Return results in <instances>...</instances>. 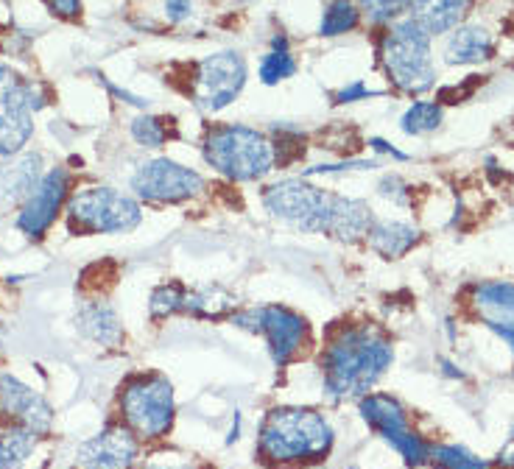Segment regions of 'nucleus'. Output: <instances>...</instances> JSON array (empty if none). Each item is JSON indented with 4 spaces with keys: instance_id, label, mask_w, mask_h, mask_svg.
Segmentation results:
<instances>
[{
    "instance_id": "nucleus-1",
    "label": "nucleus",
    "mask_w": 514,
    "mask_h": 469,
    "mask_svg": "<svg viewBox=\"0 0 514 469\" xmlns=\"http://www.w3.org/2000/svg\"><path fill=\"white\" fill-rule=\"evenodd\" d=\"M392 344L372 327H341L322 352L325 391L333 400L366 397L392 366Z\"/></svg>"
},
{
    "instance_id": "nucleus-2",
    "label": "nucleus",
    "mask_w": 514,
    "mask_h": 469,
    "mask_svg": "<svg viewBox=\"0 0 514 469\" xmlns=\"http://www.w3.org/2000/svg\"><path fill=\"white\" fill-rule=\"evenodd\" d=\"M333 447V428L313 408H274L263 419L257 453L266 464H316Z\"/></svg>"
},
{
    "instance_id": "nucleus-3",
    "label": "nucleus",
    "mask_w": 514,
    "mask_h": 469,
    "mask_svg": "<svg viewBox=\"0 0 514 469\" xmlns=\"http://www.w3.org/2000/svg\"><path fill=\"white\" fill-rule=\"evenodd\" d=\"M204 160L232 182H257L274 168V146L266 134L241 123H224L204 137Z\"/></svg>"
},
{
    "instance_id": "nucleus-4",
    "label": "nucleus",
    "mask_w": 514,
    "mask_h": 469,
    "mask_svg": "<svg viewBox=\"0 0 514 469\" xmlns=\"http://www.w3.org/2000/svg\"><path fill=\"white\" fill-rule=\"evenodd\" d=\"M380 62L392 84L406 95H422L436 84V67L431 59V34H425L411 17L397 20L380 37Z\"/></svg>"
},
{
    "instance_id": "nucleus-5",
    "label": "nucleus",
    "mask_w": 514,
    "mask_h": 469,
    "mask_svg": "<svg viewBox=\"0 0 514 469\" xmlns=\"http://www.w3.org/2000/svg\"><path fill=\"white\" fill-rule=\"evenodd\" d=\"M339 193H327L305 179H283L263 190V204L277 221L299 232L327 235Z\"/></svg>"
},
{
    "instance_id": "nucleus-6",
    "label": "nucleus",
    "mask_w": 514,
    "mask_h": 469,
    "mask_svg": "<svg viewBox=\"0 0 514 469\" xmlns=\"http://www.w3.org/2000/svg\"><path fill=\"white\" fill-rule=\"evenodd\" d=\"M140 221H143V210L137 199L115 188L79 190L68 201V224L73 232H87V235L129 232Z\"/></svg>"
},
{
    "instance_id": "nucleus-7",
    "label": "nucleus",
    "mask_w": 514,
    "mask_h": 469,
    "mask_svg": "<svg viewBox=\"0 0 514 469\" xmlns=\"http://www.w3.org/2000/svg\"><path fill=\"white\" fill-rule=\"evenodd\" d=\"M232 324L249 330V333L263 335L274 363L283 369L288 363L302 355V349L311 341V327L305 316H299L283 305H263V308H249L241 313H232Z\"/></svg>"
},
{
    "instance_id": "nucleus-8",
    "label": "nucleus",
    "mask_w": 514,
    "mask_h": 469,
    "mask_svg": "<svg viewBox=\"0 0 514 469\" xmlns=\"http://www.w3.org/2000/svg\"><path fill=\"white\" fill-rule=\"evenodd\" d=\"M123 419L140 439H160L174 425V386L163 375L135 377L121 397Z\"/></svg>"
},
{
    "instance_id": "nucleus-9",
    "label": "nucleus",
    "mask_w": 514,
    "mask_h": 469,
    "mask_svg": "<svg viewBox=\"0 0 514 469\" xmlns=\"http://www.w3.org/2000/svg\"><path fill=\"white\" fill-rule=\"evenodd\" d=\"M45 107L37 87L0 65V157H14L34 134V112Z\"/></svg>"
},
{
    "instance_id": "nucleus-10",
    "label": "nucleus",
    "mask_w": 514,
    "mask_h": 469,
    "mask_svg": "<svg viewBox=\"0 0 514 469\" xmlns=\"http://www.w3.org/2000/svg\"><path fill=\"white\" fill-rule=\"evenodd\" d=\"M246 84L244 56L235 51H221L202 59L193 70L190 95L202 112H221L241 95Z\"/></svg>"
},
{
    "instance_id": "nucleus-11",
    "label": "nucleus",
    "mask_w": 514,
    "mask_h": 469,
    "mask_svg": "<svg viewBox=\"0 0 514 469\" xmlns=\"http://www.w3.org/2000/svg\"><path fill=\"white\" fill-rule=\"evenodd\" d=\"M361 416H364L369 428L392 444L408 467H422V464L431 461V447L411 430L406 408L394 397H389V394H366V397H361Z\"/></svg>"
},
{
    "instance_id": "nucleus-12",
    "label": "nucleus",
    "mask_w": 514,
    "mask_h": 469,
    "mask_svg": "<svg viewBox=\"0 0 514 469\" xmlns=\"http://www.w3.org/2000/svg\"><path fill=\"white\" fill-rule=\"evenodd\" d=\"M202 188L204 179L199 171L168 157L143 162L132 174L135 196L151 204H179V201L193 199Z\"/></svg>"
},
{
    "instance_id": "nucleus-13",
    "label": "nucleus",
    "mask_w": 514,
    "mask_h": 469,
    "mask_svg": "<svg viewBox=\"0 0 514 469\" xmlns=\"http://www.w3.org/2000/svg\"><path fill=\"white\" fill-rule=\"evenodd\" d=\"M238 305V299L227 294L224 288H196L188 291L179 282H168L154 288L149 310L154 319H168V316H193V319H224L230 316Z\"/></svg>"
},
{
    "instance_id": "nucleus-14",
    "label": "nucleus",
    "mask_w": 514,
    "mask_h": 469,
    "mask_svg": "<svg viewBox=\"0 0 514 469\" xmlns=\"http://www.w3.org/2000/svg\"><path fill=\"white\" fill-rule=\"evenodd\" d=\"M70 176L65 168H51L42 176L34 193L23 201V210L17 215V229L26 232L28 238H42V232L56 221L59 207L68 199Z\"/></svg>"
},
{
    "instance_id": "nucleus-15",
    "label": "nucleus",
    "mask_w": 514,
    "mask_h": 469,
    "mask_svg": "<svg viewBox=\"0 0 514 469\" xmlns=\"http://www.w3.org/2000/svg\"><path fill=\"white\" fill-rule=\"evenodd\" d=\"M137 458L135 433L129 428L109 425L98 436L79 444L76 461L84 469H132Z\"/></svg>"
},
{
    "instance_id": "nucleus-16",
    "label": "nucleus",
    "mask_w": 514,
    "mask_h": 469,
    "mask_svg": "<svg viewBox=\"0 0 514 469\" xmlns=\"http://www.w3.org/2000/svg\"><path fill=\"white\" fill-rule=\"evenodd\" d=\"M470 305H473L475 316L487 324L492 333L501 335L514 352V282H478L473 285Z\"/></svg>"
},
{
    "instance_id": "nucleus-17",
    "label": "nucleus",
    "mask_w": 514,
    "mask_h": 469,
    "mask_svg": "<svg viewBox=\"0 0 514 469\" xmlns=\"http://www.w3.org/2000/svg\"><path fill=\"white\" fill-rule=\"evenodd\" d=\"M0 411L14 419L20 428L34 430L37 436L48 433L54 422V411L45 397L12 375H0Z\"/></svg>"
},
{
    "instance_id": "nucleus-18",
    "label": "nucleus",
    "mask_w": 514,
    "mask_h": 469,
    "mask_svg": "<svg viewBox=\"0 0 514 469\" xmlns=\"http://www.w3.org/2000/svg\"><path fill=\"white\" fill-rule=\"evenodd\" d=\"M42 176L40 154H14L12 160L0 162V204L26 201Z\"/></svg>"
},
{
    "instance_id": "nucleus-19",
    "label": "nucleus",
    "mask_w": 514,
    "mask_h": 469,
    "mask_svg": "<svg viewBox=\"0 0 514 469\" xmlns=\"http://www.w3.org/2000/svg\"><path fill=\"white\" fill-rule=\"evenodd\" d=\"M76 327L84 338H90L101 347H121L123 324L118 319L115 308L104 299H84L76 310Z\"/></svg>"
},
{
    "instance_id": "nucleus-20",
    "label": "nucleus",
    "mask_w": 514,
    "mask_h": 469,
    "mask_svg": "<svg viewBox=\"0 0 514 469\" xmlns=\"http://www.w3.org/2000/svg\"><path fill=\"white\" fill-rule=\"evenodd\" d=\"M470 3L473 0H408V17L425 34L439 37L461 26V20L470 12Z\"/></svg>"
},
{
    "instance_id": "nucleus-21",
    "label": "nucleus",
    "mask_w": 514,
    "mask_h": 469,
    "mask_svg": "<svg viewBox=\"0 0 514 469\" xmlns=\"http://www.w3.org/2000/svg\"><path fill=\"white\" fill-rule=\"evenodd\" d=\"M369 249L383 260H400L420 243V229L406 221H392V218H375L366 232Z\"/></svg>"
},
{
    "instance_id": "nucleus-22",
    "label": "nucleus",
    "mask_w": 514,
    "mask_h": 469,
    "mask_svg": "<svg viewBox=\"0 0 514 469\" xmlns=\"http://www.w3.org/2000/svg\"><path fill=\"white\" fill-rule=\"evenodd\" d=\"M495 54V40L487 28L459 26L445 45L447 65H481Z\"/></svg>"
},
{
    "instance_id": "nucleus-23",
    "label": "nucleus",
    "mask_w": 514,
    "mask_h": 469,
    "mask_svg": "<svg viewBox=\"0 0 514 469\" xmlns=\"http://www.w3.org/2000/svg\"><path fill=\"white\" fill-rule=\"evenodd\" d=\"M37 447V433L28 428H12L0 433V469H20Z\"/></svg>"
},
{
    "instance_id": "nucleus-24",
    "label": "nucleus",
    "mask_w": 514,
    "mask_h": 469,
    "mask_svg": "<svg viewBox=\"0 0 514 469\" xmlns=\"http://www.w3.org/2000/svg\"><path fill=\"white\" fill-rule=\"evenodd\" d=\"M294 73H297V59L291 56L288 40L280 34V37L271 40V51L260 62V81L271 87V84H280V81L291 79Z\"/></svg>"
},
{
    "instance_id": "nucleus-25",
    "label": "nucleus",
    "mask_w": 514,
    "mask_h": 469,
    "mask_svg": "<svg viewBox=\"0 0 514 469\" xmlns=\"http://www.w3.org/2000/svg\"><path fill=\"white\" fill-rule=\"evenodd\" d=\"M442 126V104L436 101H414L400 118V129L414 137L436 132Z\"/></svg>"
},
{
    "instance_id": "nucleus-26",
    "label": "nucleus",
    "mask_w": 514,
    "mask_h": 469,
    "mask_svg": "<svg viewBox=\"0 0 514 469\" xmlns=\"http://www.w3.org/2000/svg\"><path fill=\"white\" fill-rule=\"evenodd\" d=\"M358 20H361V9L352 0H330L325 6V14H322L319 34L322 37H341V34H347L358 26Z\"/></svg>"
},
{
    "instance_id": "nucleus-27",
    "label": "nucleus",
    "mask_w": 514,
    "mask_h": 469,
    "mask_svg": "<svg viewBox=\"0 0 514 469\" xmlns=\"http://www.w3.org/2000/svg\"><path fill=\"white\" fill-rule=\"evenodd\" d=\"M431 458L436 469H487L484 458H478L467 447H459V444L431 447Z\"/></svg>"
},
{
    "instance_id": "nucleus-28",
    "label": "nucleus",
    "mask_w": 514,
    "mask_h": 469,
    "mask_svg": "<svg viewBox=\"0 0 514 469\" xmlns=\"http://www.w3.org/2000/svg\"><path fill=\"white\" fill-rule=\"evenodd\" d=\"M171 121L154 118V115H140L132 121V137L137 146L143 148H163L165 140L171 137Z\"/></svg>"
},
{
    "instance_id": "nucleus-29",
    "label": "nucleus",
    "mask_w": 514,
    "mask_h": 469,
    "mask_svg": "<svg viewBox=\"0 0 514 469\" xmlns=\"http://www.w3.org/2000/svg\"><path fill=\"white\" fill-rule=\"evenodd\" d=\"M403 12H408V0H361V14L375 26H392Z\"/></svg>"
},
{
    "instance_id": "nucleus-30",
    "label": "nucleus",
    "mask_w": 514,
    "mask_h": 469,
    "mask_svg": "<svg viewBox=\"0 0 514 469\" xmlns=\"http://www.w3.org/2000/svg\"><path fill=\"white\" fill-rule=\"evenodd\" d=\"M378 190L383 199L394 201V204H408V199H411V188H408V182H403L397 174L383 176Z\"/></svg>"
},
{
    "instance_id": "nucleus-31",
    "label": "nucleus",
    "mask_w": 514,
    "mask_h": 469,
    "mask_svg": "<svg viewBox=\"0 0 514 469\" xmlns=\"http://www.w3.org/2000/svg\"><path fill=\"white\" fill-rule=\"evenodd\" d=\"M383 95L380 90H369L364 81H352L347 87H341L339 93H336V104H355V101H364V98H378Z\"/></svg>"
},
{
    "instance_id": "nucleus-32",
    "label": "nucleus",
    "mask_w": 514,
    "mask_h": 469,
    "mask_svg": "<svg viewBox=\"0 0 514 469\" xmlns=\"http://www.w3.org/2000/svg\"><path fill=\"white\" fill-rule=\"evenodd\" d=\"M165 14L171 23H185L193 14V3L190 0H165Z\"/></svg>"
},
{
    "instance_id": "nucleus-33",
    "label": "nucleus",
    "mask_w": 514,
    "mask_h": 469,
    "mask_svg": "<svg viewBox=\"0 0 514 469\" xmlns=\"http://www.w3.org/2000/svg\"><path fill=\"white\" fill-rule=\"evenodd\" d=\"M51 3V12L59 17H76L82 12V0H48Z\"/></svg>"
},
{
    "instance_id": "nucleus-34",
    "label": "nucleus",
    "mask_w": 514,
    "mask_h": 469,
    "mask_svg": "<svg viewBox=\"0 0 514 469\" xmlns=\"http://www.w3.org/2000/svg\"><path fill=\"white\" fill-rule=\"evenodd\" d=\"M369 146H372V151H378V154H389V157H394L397 162L408 160L406 151H397L392 143H386V140H380V137H369Z\"/></svg>"
},
{
    "instance_id": "nucleus-35",
    "label": "nucleus",
    "mask_w": 514,
    "mask_h": 469,
    "mask_svg": "<svg viewBox=\"0 0 514 469\" xmlns=\"http://www.w3.org/2000/svg\"><path fill=\"white\" fill-rule=\"evenodd\" d=\"M439 363L445 366V375H450V377H464V375H461V372H456V366H450V363H447V361H439Z\"/></svg>"
},
{
    "instance_id": "nucleus-36",
    "label": "nucleus",
    "mask_w": 514,
    "mask_h": 469,
    "mask_svg": "<svg viewBox=\"0 0 514 469\" xmlns=\"http://www.w3.org/2000/svg\"><path fill=\"white\" fill-rule=\"evenodd\" d=\"M146 469H188V467H146Z\"/></svg>"
},
{
    "instance_id": "nucleus-37",
    "label": "nucleus",
    "mask_w": 514,
    "mask_h": 469,
    "mask_svg": "<svg viewBox=\"0 0 514 469\" xmlns=\"http://www.w3.org/2000/svg\"><path fill=\"white\" fill-rule=\"evenodd\" d=\"M512 442H514V430H512Z\"/></svg>"
}]
</instances>
